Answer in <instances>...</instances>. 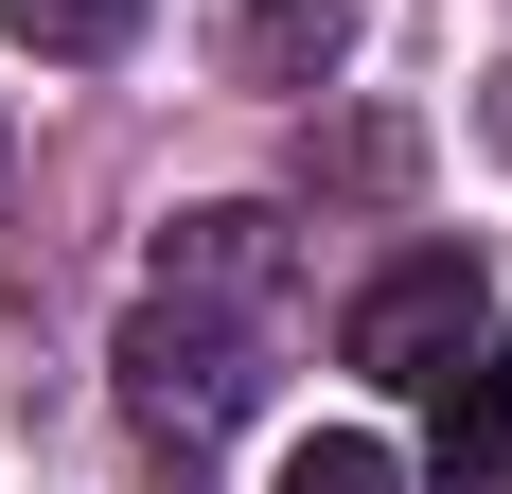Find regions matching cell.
<instances>
[{
    "label": "cell",
    "instance_id": "1",
    "mask_svg": "<svg viewBox=\"0 0 512 494\" xmlns=\"http://www.w3.org/2000/svg\"><path fill=\"white\" fill-rule=\"evenodd\" d=\"M248 389H265L248 318H230V300H159V283H142V318H124V424L212 442V424H248Z\"/></svg>",
    "mask_w": 512,
    "mask_h": 494
},
{
    "label": "cell",
    "instance_id": "2",
    "mask_svg": "<svg viewBox=\"0 0 512 494\" xmlns=\"http://www.w3.org/2000/svg\"><path fill=\"white\" fill-rule=\"evenodd\" d=\"M477 336H495V265H477V247H407V265L336 318V353H354V371H389V389H442Z\"/></svg>",
    "mask_w": 512,
    "mask_h": 494
},
{
    "label": "cell",
    "instance_id": "3",
    "mask_svg": "<svg viewBox=\"0 0 512 494\" xmlns=\"http://www.w3.org/2000/svg\"><path fill=\"white\" fill-rule=\"evenodd\" d=\"M354 0H212V71L230 89H336Z\"/></svg>",
    "mask_w": 512,
    "mask_h": 494
},
{
    "label": "cell",
    "instance_id": "4",
    "mask_svg": "<svg viewBox=\"0 0 512 494\" xmlns=\"http://www.w3.org/2000/svg\"><path fill=\"white\" fill-rule=\"evenodd\" d=\"M159 300L265 318V300H283V212H177V230H159Z\"/></svg>",
    "mask_w": 512,
    "mask_h": 494
},
{
    "label": "cell",
    "instance_id": "5",
    "mask_svg": "<svg viewBox=\"0 0 512 494\" xmlns=\"http://www.w3.org/2000/svg\"><path fill=\"white\" fill-rule=\"evenodd\" d=\"M424 477H442V494H512V336H477L460 371H442V442H424Z\"/></svg>",
    "mask_w": 512,
    "mask_h": 494
},
{
    "label": "cell",
    "instance_id": "6",
    "mask_svg": "<svg viewBox=\"0 0 512 494\" xmlns=\"http://www.w3.org/2000/svg\"><path fill=\"white\" fill-rule=\"evenodd\" d=\"M283 494H407V459L371 442V424H318V442L283 459Z\"/></svg>",
    "mask_w": 512,
    "mask_h": 494
},
{
    "label": "cell",
    "instance_id": "7",
    "mask_svg": "<svg viewBox=\"0 0 512 494\" xmlns=\"http://www.w3.org/2000/svg\"><path fill=\"white\" fill-rule=\"evenodd\" d=\"M18 18V53H124L142 36V0H0Z\"/></svg>",
    "mask_w": 512,
    "mask_h": 494
}]
</instances>
